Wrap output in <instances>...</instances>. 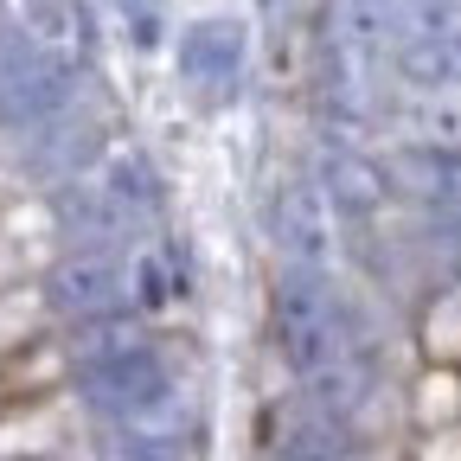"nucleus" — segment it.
Masks as SVG:
<instances>
[{
    "label": "nucleus",
    "mask_w": 461,
    "mask_h": 461,
    "mask_svg": "<svg viewBox=\"0 0 461 461\" xmlns=\"http://www.w3.org/2000/svg\"><path fill=\"white\" fill-rule=\"evenodd\" d=\"M276 314H282V353H288V366H295L302 378H321L333 359L353 353L339 302L327 295L321 269H288L282 295H276Z\"/></svg>",
    "instance_id": "1"
},
{
    "label": "nucleus",
    "mask_w": 461,
    "mask_h": 461,
    "mask_svg": "<svg viewBox=\"0 0 461 461\" xmlns=\"http://www.w3.org/2000/svg\"><path fill=\"white\" fill-rule=\"evenodd\" d=\"M167 359L141 339L103 333L96 346H84V397L109 417H141L154 403H167Z\"/></svg>",
    "instance_id": "2"
},
{
    "label": "nucleus",
    "mask_w": 461,
    "mask_h": 461,
    "mask_svg": "<svg viewBox=\"0 0 461 461\" xmlns=\"http://www.w3.org/2000/svg\"><path fill=\"white\" fill-rule=\"evenodd\" d=\"M77 90V65L58 51H26L0 71V129H39Z\"/></svg>",
    "instance_id": "3"
},
{
    "label": "nucleus",
    "mask_w": 461,
    "mask_h": 461,
    "mask_svg": "<svg viewBox=\"0 0 461 461\" xmlns=\"http://www.w3.org/2000/svg\"><path fill=\"white\" fill-rule=\"evenodd\" d=\"M115 302H122V276L103 257H71L51 269V308L58 314H77V321H103Z\"/></svg>",
    "instance_id": "4"
},
{
    "label": "nucleus",
    "mask_w": 461,
    "mask_h": 461,
    "mask_svg": "<svg viewBox=\"0 0 461 461\" xmlns=\"http://www.w3.org/2000/svg\"><path fill=\"white\" fill-rule=\"evenodd\" d=\"M238 65H244V39H238V26L212 20V26H193V32H186L180 71H186L193 84H230V77H238Z\"/></svg>",
    "instance_id": "5"
},
{
    "label": "nucleus",
    "mask_w": 461,
    "mask_h": 461,
    "mask_svg": "<svg viewBox=\"0 0 461 461\" xmlns=\"http://www.w3.org/2000/svg\"><path fill=\"white\" fill-rule=\"evenodd\" d=\"M391 58H397V71L411 84H423V90L461 84V26L455 32H417V39H403Z\"/></svg>",
    "instance_id": "6"
},
{
    "label": "nucleus",
    "mask_w": 461,
    "mask_h": 461,
    "mask_svg": "<svg viewBox=\"0 0 461 461\" xmlns=\"http://www.w3.org/2000/svg\"><path fill=\"white\" fill-rule=\"evenodd\" d=\"M321 180H327V193H333L346 212H372V205L384 199V173H378L366 154H346V148H327V154H321Z\"/></svg>",
    "instance_id": "7"
},
{
    "label": "nucleus",
    "mask_w": 461,
    "mask_h": 461,
    "mask_svg": "<svg viewBox=\"0 0 461 461\" xmlns=\"http://www.w3.org/2000/svg\"><path fill=\"white\" fill-rule=\"evenodd\" d=\"M282 244H288V257H295V269H314V263H321L327 224H321L314 186H288V193H282Z\"/></svg>",
    "instance_id": "8"
},
{
    "label": "nucleus",
    "mask_w": 461,
    "mask_h": 461,
    "mask_svg": "<svg viewBox=\"0 0 461 461\" xmlns=\"http://www.w3.org/2000/svg\"><path fill=\"white\" fill-rule=\"evenodd\" d=\"M411 173H423V193L429 199H448V205H461V154H411Z\"/></svg>",
    "instance_id": "9"
},
{
    "label": "nucleus",
    "mask_w": 461,
    "mask_h": 461,
    "mask_svg": "<svg viewBox=\"0 0 461 461\" xmlns=\"http://www.w3.org/2000/svg\"><path fill=\"white\" fill-rule=\"evenodd\" d=\"M122 14H129V26H135V39H141V45H154V39H160V7H154V0H122Z\"/></svg>",
    "instance_id": "10"
},
{
    "label": "nucleus",
    "mask_w": 461,
    "mask_h": 461,
    "mask_svg": "<svg viewBox=\"0 0 461 461\" xmlns=\"http://www.w3.org/2000/svg\"><path fill=\"white\" fill-rule=\"evenodd\" d=\"M122 461H173V442L167 436H141V442L122 448Z\"/></svg>",
    "instance_id": "11"
}]
</instances>
